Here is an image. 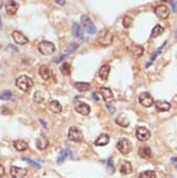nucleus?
<instances>
[{"mask_svg": "<svg viewBox=\"0 0 177 178\" xmlns=\"http://www.w3.org/2000/svg\"><path fill=\"white\" fill-rule=\"evenodd\" d=\"M114 39V35L110 30H102L100 32V35L97 36V43L102 47H109L110 44L113 43Z\"/></svg>", "mask_w": 177, "mask_h": 178, "instance_id": "f257e3e1", "label": "nucleus"}, {"mask_svg": "<svg viewBox=\"0 0 177 178\" xmlns=\"http://www.w3.org/2000/svg\"><path fill=\"white\" fill-rule=\"evenodd\" d=\"M32 80L30 79L28 76L26 75H22V76H18L17 80H16V85L18 87V89H21L22 92H28L32 87Z\"/></svg>", "mask_w": 177, "mask_h": 178, "instance_id": "f03ea898", "label": "nucleus"}, {"mask_svg": "<svg viewBox=\"0 0 177 178\" xmlns=\"http://www.w3.org/2000/svg\"><path fill=\"white\" fill-rule=\"evenodd\" d=\"M38 49H39V52L44 56H52L54 52H56V47L53 43H50V41H47V40H43L39 43V45H38Z\"/></svg>", "mask_w": 177, "mask_h": 178, "instance_id": "7ed1b4c3", "label": "nucleus"}, {"mask_svg": "<svg viewBox=\"0 0 177 178\" xmlns=\"http://www.w3.org/2000/svg\"><path fill=\"white\" fill-rule=\"evenodd\" d=\"M116 148L119 150L120 154L127 155V154H129V152L132 151V148H133V147H132V143H131L129 139L122 138V139H119V142L116 143Z\"/></svg>", "mask_w": 177, "mask_h": 178, "instance_id": "20e7f679", "label": "nucleus"}, {"mask_svg": "<svg viewBox=\"0 0 177 178\" xmlns=\"http://www.w3.org/2000/svg\"><path fill=\"white\" fill-rule=\"evenodd\" d=\"M69 139L72 142H82L83 141V133L78 126H70L69 129Z\"/></svg>", "mask_w": 177, "mask_h": 178, "instance_id": "39448f33", "label": "nucleus"}, {"mask_svg": "<svg viewBox=\"0 0 177 178\" xmlns=\"http://www.w3.org/2000/svg\"><path fill=\"white\" fill-rule=\"evenodd\" d=\"M154 12H155V14H157L158 18H160V19H166V18L169 17V12H171V10H169V8H168L167 5H164V4H159V5L155 6Z\"/></svg>", "mask_w": 177, "mask_h": 178, "instance_id": "423d86ee", "label": "nucleus"}, {"mask_svg": "<svg viewBox=\"0 0 177 178\" xmlns=\"http://www.w3.org/2000/svg\"><path fill=\"white\" fill-rule=\"evenodd\" d=\"M136 136H137V138L140 139V141H147L150 138V136H151V133H150V130L147 129V128H145V126H138L137 128V130H136Z\"/></svg>", "mask_w": 177, "mask_h": 178, "instance_id": "0eeeda50", "label": "nucleus"}, {"mask_svg": "<svg viewBox=\"0 0 177 178\" xmlns=\"http://www.w3.org/2000/svg\"><path fill=\"white\" fill-rule=\"evenodd\" d=\"M12 38L19 45H25V44H27V43H28V39H27L26 35H24L21 31H17V30L12 32Z\"/></svg>", "mask_w": 177, "mask_h": 178, "instance_id": "6e6552de", "label": "nucleus"}, {"mask_svg": "<svg viewBox=\"0 0 177 178\" xmlns=\"http://www.w3.org/2000/svg\"><path fill=\"white\" fill-rule=\"evenodd\" d=\"M138 101L144 106V107H150V106H153V103H154L153 97L149 93H145V92L138 96Z\"/></svg>", "mask_w": 177, "mask_h": 178, "instance_id": "1a4fd4ad", "label": "nucleus"}, {"mask_svg": "<svg viewBox=\"0 0 177 178\" xmlns=\"http://www.w3.org/2000/svg\"><path fill=\"white\" fill-rule=\"evenodd\" d=\"M75 110H76V112H79L80 115H83V116L89 115V112H91L89 105H87L84 102H76L75 103Z\"/></svg>", "mask_w": 177, "mask_h": 178, "instance_id": "9d476101", "label": "nucleus"}, {"mask_svg": "<svg viewBox=\"0 0 177 178\" xmlns=\"http://www.w3.org/2000/svg\"><path fill=\"white\" fill-rule=\"evenodd\" d=\"M26 174H27V170L25 168H19V167H12L11 168L12 178H24Z\"/></svg>", "mask_w": 177, "mask_h": 178, "instance_id": "9b49d317", "label": "nucleus"}, {"mask_svg": "<svg viewBox=\"0 0 177 178\" xmlns=\"http://www.w3.org/2000/svg\"><path fill=\"white\" fill-rule=\"evenodd\" d=\"M39 75L43 80H49V79H52V76H53V71L48 66H41L39 68Z\"/></svg>", "mask_w": 177, "mask_h": 178, "instance_id": "f8f14e48", "label": "nucleus"}, {"mask_svg": "<svg viewBox=\"0 0 177 178\" xmlns=\"http://www.w3.org/2000/svg\"><path fill=\"white\" fill-rule=\"evenodd\" d=\"M101 96H102V99L106 102V103H109V102H111L113 99H114V94H113V92L110 90L109 88H101Z\"/></svg>", "mask_w": 177, "mask_h": 178, "instance_id": "ddd939ff", "label": "nucleus"}, {"mask_svg": "<svg viewBox=\"0 0 177 178\" xmlns=\"http://www.w3.org/2000/svg\"><path fill=\"white\" fill-rule=\"evenodd\" d=\"M18 8H19L18 2H8L5 4V10L8 14H16Z\"/></svg>", "mask_w": 177, "mask_h": 178, "instance_id": "4468645a", "label": "nucleus"}, {"mask_svg": "<svg viewBox=\"0 0 177 178\" xmlns=\"http://www.w3.org/2000/svg\"><path fill=\"white\" fill-rule=\"evenodd\" d=\"M35 145H36V148H38V150L43 151V150H45V148L48 147L49 142H48V139H47L45 137H44V136H41V137H39V138H36Z\"/></svg>", "mask_w": 177, "mask_h": 178, "instance_id": "2eb2a0df", "label": "nucleus"}, {"mask_svg": "<svg viewBox=\"0 0 177 178\" xmlns=\"http://www.w3.org/2000/svg\"><path fill=\"white\" fill-rule=\"evenodd\" d=\"M155 107H157V110L160 111V112H166V111L171 110V103H168L167 101H157Z\"/></svg>", "mask_w": 177, "mask_h": 178, "instance_id": "dca6fc26", "label": "nucleus"}, {"mask_svg": "<svg viewBox=\"0 0 177 178\" xmlns=\"http://www.w3.org/2000/svg\"><path fill=\"white\" fill-rule=\"evenodd\" d=\"M119 170H120L122 174H131L132 170H133V168H132V164L129 161H122Z\"/></svg>", "mask_w": 177, "mask_h": 178, "instance_id": "f3484780", "label": "nucleus"}, {"mask_svg": "<svg viewBox=\"0 0 177 178\" xmlns=\"http://www.w3.org/2000/svg\"><path fill=\"white\" fill-rule=\"evenodd\" d=\"M13 146H14V148H16L17 151H19V152H22V151H26L27 148H28L27 142L22 141V139H17V141H14Z\"/></svg>", "mask_w": 177, "mask_h": 178, "instance_id": "a211bd4d", "label": "nucleus"}, {"mask_svg": "<svg viewBox=\"0 0 177 178\" xmlns=\"http://www.w3.org/2000/svg\"><path fill=\"white\" fill-rule=\"evenodd\" d=\"M109 74H110V66H109V65L101 66V68H100V71H98L100 79H101V80H107Z\"/></svg>", "mask_w": 177, "mask_h": 178, "instance_id": "6ab92c4d", "label": "nucleus"}, {"mask_svg": "<svg viewBox=\"0 0 177 178\" xmlns=\"http://www.w3.org/2000/svg\"><path fill=\"white\" fill-rule=\"evenodd\" d=\"M109 142H110V137L107 134H101V136L94 141V145L96 146H106Z\"/></svg>", "mask_w": 177, "mask_h": 178, "instance_id": "aec40b11", "label": "nucleus"}, {"mask_svg": "<svg viewBox=\"0 0 177 178\" xmlns=\"http://www.w3.org/2000/svg\"><path fill=\"white\" fill-rule=\"evenodd\" d=\"M49 110L53 114H60L62 111V106L58 101H50L49 102Z\"/></svg>", "mask_w": 177, "mask_h": 178, "instance_id": "412c9836", "label": "nucleus"}, {"mask_svg": "<svg viewBox=\"0 0 177 178\" xmlns=\"http://www.w3.org/2000/svg\"><path fill=\"white\" fill-rule=\"evenodd\" d=\"M138 155L141 156V158H144V159H149L150 156H151V150H150V147H147V146L140 147V148H138Z\"/></svg>", "mask_w": 177, "mask_h": 178, "instance_id": "4be33fe9", "label": "nucleus"}, {"mask_svg": "<svg viewBox=\"0 0 177 178\" xmlns=\"http://www.w3.org/2000/svg\"><path fill=\"white\" fill-rule=\"evenodd\" d=\"M131 52H132V56L135 58H140L142 54H144V48L141 45H133L131 48Z\"/></svg>", "mask_w": 177, "mask_h": 178, "instance_id": "5701e85b", "label": "nucleus"}, {"mask_svg": "<svg viewBox=\"0 0 177 178\" xmlns=\"http://www.w3.org/2000/svg\"><path fill=\"white\" fill-rule=\"evenodd\" d=\"M75 88L79 90V92H87L91 89V84L89 83H83V81H76L75 84Z\"/></svg>", "mask_w": 177, "mask_h": 178, "instance_id": "b1692460", "label": "nucleus"}, {"mask_svg": "<svg viewBox=\"0 0 177 178\" xmlns=\"http://www.w3.org/2000/svg\"><path fill=\"white\" fill-rule=\"evenodd\" d=\"M115 123H116L118 125H119V126H122V128H127V126L129 125V120H128L127 118H124L123 115H120V116H118V118H116Z\"/></svg>", "mask_w": 177, "mask_h": 178, "instance_id": "393cba45", "label": "nucleus"}, {"mask_svg": "<svg viewBox=\"0 0 177 178\" xmlns=\"http://www.w3.org/2000/svg\"><path fill=\"white\" fill-rule=\"evenodd\" d=\"M163 32H164V27L160 26V25H157L155 27L153 28V31H151V38H157V36H159V35H162Z\"/></svg>", "mask_w": 177, "mask_h": 178, "instance_id": "a878e982", "label": "nucleus"}, {"mask_svg": "<svg viewBox=\"0 0 177 178\" xmlns=\"http://www.w3.org/2000/svg\"><path fill=\"white\" fill-rule=\"evenodd\" d=\"M78 44H76V43H70V44H69V47H67V49H66V51L62 53V56L63 57H66V56H67V54H71V53H74V52H75L76 51V49H78Z\"/></svg>", "mask_w": 177, "mask_h": 178, "instance_id": "bb28decb", "label": "nucleus"}, {"mask_svg": "<svg viewBox=\"0 0 177 178\" xmlns=\"http://www.w3.org/2000/svg\"><path fill=\"white\" fill-rule=\"evenodd\" d=\"M61 72L63 75H67V76L71 74V65H70V63H67V62L62 63V65H61Z\"/></svg>", "mask_w": 177, "mask_h": 178, "instance_id": "cd10ccee", "label": "nucleus"}, {"mask_svg": "<svg viewBox=\"0 0 177 178\" xmlns=\"http://www.w3.org/2000/svg\"><path fill=\"white\" fill-rule=\"evenodd\" d=\"M140 178H157V173L154 170H145L140 173Z\"/></svg>", "mask_w": 177, "mask_h": 178, "instance_id": "c85d7f7f", "label": "nucleus"}, {"mask_svg": "<svg viewBox=\"0 0 177 178\" xmlns=\"http://www.w3.org/2000/svg\"><path fill=\"white\" fill-rule=\"evenodd\" d=\"M44 96H45V94H44L41 90L35 92V94H34V101H35V102H38V103L43 102L44 99H45V97H44Z\"/></svg>", "mask_w": 177, "mask_h": 178, "instance_id": "c756f323", "label": "nucleus"}, {"mask_svg": "<svg viewBox=\"0 0 177 178\" xmlns=\"http://www.w3.org/2000/svg\"><path fill=\"white\" fill-rule=\"evenodd\" d=\"M72 34H74V36H80V35H82V26L76 22L72 25Z\"/></svg>", "mask_w": 177, "mask_h": 178, "instance_id": "7c9ffc66", "label": "nucleus"}, {"mask_svg": "<svg viewBox=\"0 0 177 178\" xmlns=\"http://www.w3.org/2000/svg\"><path fill=\"white\" fill-rule=\"evenodd\" d=\"M0 99H3V101L13 99V93L11 90H5V92H3V93H0Z\"/></svg>", "mask_w": 177, "mask_h": 178, "instance_id": "2f4dec72", "label": "nucleus"}, {"mask_svg": "<svg viewBox=\"0 0 177 178\" xmlns=\"http://www.w3.org/2000/svg\"><path fill=\"white\" fill-rule=\"evenodd\" d=\"M66 155H69L70 156V158H72V154L67 150V148H66V150H63L61 154H60V156H58V159H57V163H58V164H61V163H62V160L66 158Z\"/></svg>", "mask_w": 177, "mask_h": 178, "instance_id": "473e14b6", "label": "nucleus"}, {"mask_svg": "<svg viewBox=\"0 0 177 178\" xmlns=\"http://www.w3.org/2000/svg\"><path fill=\"white\" fill-rule=\"evenodd\" d=\"M132 23H133V18H132L131 16H125L123 18V26H124V28H129L132 26Z\"/></svg>", "mask_w": 177, "mask_h": 178, "instance_id": "72a5a7b5", "label": "nucleus"}, {"mask_svg": "<svg viewBox=\"0 0 177 178\" xmlns=\"http://www.w3.org/2000/svg\"><path fill=\"white\" fill-rule=\"evenodd\" d=\"M80 21H82V23L84 25V28H87L88 26L93 25V23H92V21H91V18L88 17V16H82V18H80Z\"/></svg>", "mask_w": 177, "mask_h": 178, "instance_id": "f704fd0d", "label": "nucleus"}, {"mask_svg": "<svg viewBox=\"0 0 177 178\" xmlns=\"http://www.w3.org/2000/svg\"><path fill=\"white\" fill-rule=\"evenodd\" d=\"M22 160L26 161V163H28V164H30V165L35 167L36 169H40V168H41V165L39 164V163H36V161H34V160H31V159H28V158H22Z\"/></svg>", "mask_w": 177, "mask_h": 178, "instance_id": "c9c22d12", "label": "nucleus"}, {"mask_svg": "<svg viewBox=\"0 0 177 178\" xmlns=\"http://www.w3.org/2000/svg\"><path fill=\"white\" fill-rule=\"evenodd\" d=\"M106 167H107V170H109V173L110 174H113L114 173V165H113V159L110 158V159H107V161H106Z\"/></svg>", "mask_w": 177, "mask_h": 178, "instance_id": "e433bc0d", "label": "nucleus"}, {"mask_svg": "<svg viewBox=\"0 0 177 178\" xmlns=\"http://www.w3.org/2000/svg\"><path fill=\"white\" fill-rule=\"evenodd\" d=\"M85 30H87L88 34H94L96 32V27H94V25H91V26H88Z\"/></svg>", "mask_w": 177, "mask_h": 178, "instance_id": "4c0bfd02", "label": "nucleus"}, {"mask_svg": "<svg viewBox=\"0 0 177 178\" xmlns=\"http://www.w3.org/2000/svg\"><path fill=\"white\" fill-rule=\"evenodd\" d=\"M4 174H5V169H4L3 165H0V178H3Z\"/></svg>", "mask_w": 177, "mask_h": 178, "instance_id": "58836bf2", "label": "nucleus"}, {"mask_svg": "<svg viewBox=\"0 0 177 178\" xmlns=\"http://www.w3.org/2000/svg\"><path fill=\"white\" fill-rule=\"evenodd\" d=\"M107 109H109V111L111 112V114H114V112H115V109H114V106H111V105H107Z\"/></svg>", "mask_w": 177, "mask_h": 178, "instance_id": "ea45409f", "label": "nucleus"}, {"mask_svg": "<svg viewBox=\"0 0 177 178\" xmlns=\"http://www.w3.org/2000/svg\"><path fill=\"white\" fill-rule=\"evenodd\" d=\"M171 5H172V9L173 10H177V2H172Z\"/></svg>", "mask_w": 177, "mask_h": 178, "instance_id": "a19ab883", "label": "nucleus"}, {"mask_svg": "<svg viewBox=\"0 0 177 178\" xmlns=\"http://www.w3.org/2000/svg\"><path fill=\"white\" fill-rule=\"evenodd\" d=\"M56 3H57L58 5H65V4H66L65 0H63V2H61V0H56Z\"/></svg>", "mask_w": 177, "mask_h": 178, "instance_id": "79ce46f5", "label": "nucleus"}, {"mask_svg": "<svg viewBox=\"0 0 177 178\" xmlns=\"http://www.w3.org/2000/svg\"><path fill=\"white\" fill-rule=\"evenodd\" d=\"M92 97H93V99H96V101L98 99V97H97V94H96V93H92Z\"/></svg>", "mask_w": 177, "mask_h": 178, "instance_id": "37998d69", "label": "nucleus"}, {"mask_svg": "<svg viewBox=\"0 0 177 178\" xmlns=\"http://www.w3.org/2000/svg\"><path fill=\"white\" fill-rule=\"evenodd\" d=\"M3 27V25H2V18H0V28Z\"/></svg>", "mask_w": 177, "mask_h": 178, "instance_id": "c03bdc74", "label": "nucleus"}, {"mask_svg": "<svg viewBox=\"0 0 177 178\" xmlns=\"http://www.w3.org/2000/svg\"><path fill=\"white\" fill-rule=\"evenodd\" d=\"M175 36H176V39H177V30H176V32H175Z\"/></svg>", "mask_w": 177, "mask_h": 178, "instance_id": "a18cd8bd", "label": "nucleus"}, {"mask_svg": "<svg viewBox=\"0 0 177 178\" xmlns=\"http://www.w3.org/2000/svg\"><path fill=\"white\" fill-rule=\"evenodd\" d=\"M175 168H176V170H177V163H176V164H175Z\"/></svg>", "mask_w": 177, "mask_h": 178, "instance_id": "49530a36", "label": "nucleus"}]
</instances>
